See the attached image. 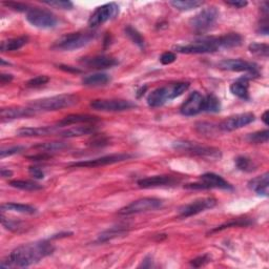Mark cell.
I'll use <instances>...</instances> for the list:
<instances>
[{"label": "cell", "mask_w": 269, "mask_h": 269, "mask_svg": "<svg viewBox=\"0 0 269 269\" xmlns=\"http://www.w3.org/2000/svg\"><path fill=\"white\" fill-rule=\"evenodd\" d=\"M54 246L47 241L34 242L24 244L15 248L11 252L8 258L1 261L0 267L11 268V267H29L33 264L38 263L39 261L44 259L54 251Z\"/></svg>", "instance_id": "6da1fadb"}, {"label": "cell", "mask_w": 269, "mask_h": 269, "mask_svg": "<svg viewBox=\"0 0 269 269\" xmlns=\"http://www.w3.org/2000/svg\"><path fill=\"white\" fill-rule=\"evenodd\" d=\"M96 34L93 32H77L59 38L52 49L57 51H74L81 49L94 40Z\"/></svg>", "instance_id": "7a4b0ae2"}, {"label": "cell", "mask_w": 269, "mask_h": 269, "mask_svg": "<svg viewBox=\"0 0 269 269\" xmlns=\"http://www.w3.org/2000/svg\"><path fill=\"white\" fill-rule=\"evenodd\" d=\"M79 100L76 95L72 94H64V95H58L53 97L43 98V99L35 100L34 102L31 103V108L37 110H58L62 108H67L72 106H74Z\"/></svg>", "instance_id": "3957f363"}, {"label": "cell", "mask_w": 269, "mask_h": 269, "mask_svg": "<svg viewBox=\"0 0 269 269\" xmlns=\"http://www.w3.org/2000/svg\"><path fill=\"white\" fill-rule=\"evenodd\" d=\"M222 49L219 37L205 38L199 41H195L185 45H177L174 50L182 54H206L214 53Z\"/></svg>", "instance_id": "277c9868"}, {"label": "cell", "mask_w": 269, "mask_h": 269, "mask_svg": "<svg viewBox=\"0 0 269 269\" xmlns=\"http://www.w3.org/2000/svg\"><path fill=\"white\" fill-rule=\"evenodd\" d=\"M219 10L215 6L203 9L189 20V25L196 33L201 34L211 30L219 18Z\"/></svg>", "instance_id": "5b68a950"}, {"label": "cell", "mask_w": 269, "mask_h": 269, "mask_svg": "<svg viewBox=\"0 0 269 269\" xmlns=\"http://www.w3.org/2000/svg\"><path fill=\"white\" fill-rule=\"evenodd\" d=\"M173 146L176 150H179V152L203 157V158L215 159V158H220V156H221V153L219 149L214 148V147L203 146V145H200V144H197L195 142L176 141V142H174Z\"/></svg>", "instance_id": "8992f818"}, {"label": "cell", "mask_w": 269, "mask_h": 269, "mask_svg": "<svg viewBox=\"0 0 269 269\" xmlns=\"http://www.w3.org/2000/svg\"><path fill=\"white\" fill-rule=\"evenodd\" d=\"M27 20L33 27L43 30L53 29L58 23L57 18L53 13L39 8H31L27 12Z\"/></svg>", "instance_id": "52a82bcc"}, {"label": "cell", "mask_w": 269, "mask_h": 269, "mask_svg": "<svg viewBox=\"0 0 269 269\" xmlns=\"http://www.w3.org/2000/svg\"><path fill=\"white\" fill-rule=\"evenodd\" d=\"M200 183H193V184H186L184 188L187 189H209V188H219L225 190H233V187L221 176L214 173H206L200 177Z\"/></svg>", "instance_id": "ba28073f"}, {"label": "cell", "mask_w": 269, "mask_h": 269, "mask_svg": "<svg viewBox=\"0 0 269 269\" xmlns=\"http://www.w3.org/2000/svg\"><path fill=\"white\" fill-rule=\"evenodd\" d=\"M163 205V201L157 198H142L136 200L126 205V207L121 208L119 211V215H129L135 214H141L146 212L156 211Z\"/></svg>", "instance_id": "9c48e42d"}, {"label": "cell", "mask_w": 269, "mask_h": 269, "mask_svg": "<svg viewBox=\"0 0 269 269\" xmlns=\"http://www.w3.org/2000/svg\"><path fill=\"white\" fill-rule=\"evenodd\" d=\"M119 14V5L115 2H109L97 8L89 19V25L90 28H96L98 25L106 23L114 19Z\"/></svg>", "instance_id": "30bf717a"}, {"label": "cell", "mask_w": 269, "mask_h": 269, "mask_svg": "<svg viewBox=\"0 0 269 269\" xmlns=\"http://www.w3.org/2000/svg\"><path fill=\"white\" fill-rule=\"evenodd\" d=\"M132 155L129 154H115V155H108L101 157V158L91 159L87 161L81 162H74L69 164L70 167H98V166H104L108 165V164H114L118 162H122L132 158Z\"/></svg>", "instance_id": "8fae6325"}, {"label": "cell", "mask_w": 269, "mask_h": 269, "mask_svg": "<svg viewBox=\"0 0 269 269\" xmlns=\"http://www.w3.org/2000/svg\"><path fill=\"white\" fill-rule=\"evenodd\" d=\"M136 107V104L122 99H98L90 102V108L101 111H122Z\"/></svg>", "instance_id": "7c38bea8"}, {"label": "cell", "mask_w": 269, "mask_h": 269, "mask_svg": "<svg viewBox=\"0 0 269 269\" xmlns=\"http://www.w3.org/2000/svg\"><path fill=\"white\" fill-rule=\"evenodd\" d=\"M218 65L221 70L224 71L244 72V73H249L252 76L259 75V69L257 64L242 60V59H225V60H222Z\"/></svg>", "instance_id": "4fadbf2b"}, {"label": "cell", "mask_w": 269, "mask_h": 269, "mask_svg": "<svg viewBox=\"0 0 269 269\" xmlns=\"http://www.w3.org/2000/svg\"><path fill=\"white\" fill-rule=\"evenodd\" d=\"M216 204V200L214 198H204L196 200L189 204H186L179 208V215L182 218L196 215L200 213L205 212L206 209H211Z\"/></svg>", "instance_id": "5bb4252c"}, {"label": "cell", "mask_w": 269, "mask_h": 269, "mask_svg": "<svg viewBox=\"0 0 269 269\" xmlns=\"http://www.w3.org/2000/svg\"><path fill=\"white\" fill-rule=\"evenodd\" d=\"M203 108H204V96L199 91H193L181 106L180 113L183 116L192 117L200 114Z\"/></svg>", "instance_id": "9a60e30c"}, {"label": "cell", "mask_w": 269, "mask_h": 269, "mask_svg": "<svg viewBox=\"0 0 269 269\" xmlns=\"http://www.w3.org/2000/svg\"><path fill=\"white\" fill-rule=\"evenodd\" d=\"M254 115L252 113H244L227 118L224 121H222L219 126V128L224 130V132H233V130L244 127L248 124L254 121Z\"/></svg>", "instance_id": "2e32d148"}, {"label": "cell", "mask_w": 269, "mask_h": 269, "mask_svg": "<svg viewBox=\"0 0 269 269\" xmlns=\"http://www.w3.org/2000/svg\"><path fill=\"white\" fill-rule=\"evenodd\" d=\"M81 64L85 65V67L90 69H97V70H103V69H109L117 65L118 60L114 57L110 56H95L90 58H83V60L80 61Z\"/></svg>", "instance_id": "e0dca14e"}, {"label": "cell", "mask_w": 269, "mask_h": 269, "mask_svg": "<svg viewBox=\"0 0 269 269\" xmlns=\"http://www.w3.org/2000/svg\"><path fill=\"white\" fill-rule=\"evenodd\" d=\"M178 183V180L172 176H153L143 178L138 181V185L142 188H154L159 186L174 185Z\"/></svg>", "instance_id": "ac0fdd59"}, {"label": "cell", "mask_w": 269, "mask_h": 269, "mask_svg": "<svg viewBox=\"0 0 269 269\" xmlns=\"http://www.w3.org/2000/svg\"><path fill=\"white\" fill-rule=\"evenodd\" d=\"M36 114V110L32 108H2L0 111V116H1L2 121L5 120H14V119H21V118H28L31 116H34Z\"/></svg>", "instance_id": "d6986e66"}, {"label": "cell", "mask_w": 269, "mask_h": 269, "mask_svg": "<svg viewBox=\"0 0 269 269\" xmlns=\"http://www.w3.org/2000/svg\"><path fill=\"white\" fill-rule=\"evenodd\" d=\"M59 130L56 126H38V127H22L17 130L19 137H39L57 135Z\"/></svg>", "instance_id": "ffe728a7"}, {"label": "cell", "mask_w": 269, "mask_h": 269, "mask_svg": "<svg viewBox=\"0 0 269 269\" xmlns=\"http://www.w3.org/2000/svg\"><path fill=\"white\" fill-rule=\"evenodd\" d=\"M99 121V118L91 116V115H81V114H74V115H69L64 117L57 123L58 126H73V124H91Z\"/></svg>", "instance_id": "44dd1931"}, {"label": "cell", "mask_w": 269, "mask_h": 269, "mask_svg": "<svg viewBox=\"0 0 269 269\" xmlns=\"http://www.w3.org/2000/svg\"><path fill=\"white\" fill-rule=\"evenodd\" d=\"M97 130V126H95L94 124H85V126H73L67 128L64 130H61V132H58L59 137H64V138H75V137H81L85 135H90L94 134Z\"/></svg>", "instance_id": "7402d4cb"}, {"label": "cell", "mask_w": 269, "mask_h": 269, "mask_svg": "<svg viewBox=\"0 0 269 269\" xmlns=\"http://www.w3.org/2000/svg\"><path fill=\"white\" fill-rule=\"evenodd\" d=\"M269 174L265 173L261 176L255 177L252 180L248 182V187L259 196H268L269 187Z\"/></svg>", "instance_id": "603a6c76"}, {"label": "cell", "mask_w": 269, "mask_h": 269, "mask_svg": "<svg viewBox=\"0 0 269 269\" xmlns=\"http://www.w3.org/2000/svg\"><path fill=\"white\" fill-rule=\"evenodd\" d=\"M167 101H169L167 85L156 89L147 97V104L152 108H159Z\"/></svg>", "instance_id": "cb8c5ba5"}, {"label": "cell", "mask_w": 269, "mask_h": 269, "mask_svg": "<svg viewBox=\"0 0 269 269\" xmlns=\"http://www.w3.org/2000/svg\"><path fill=\"white\" fill-rule=\"evenodd\" d=\"M110 81V78L108 74L96 73L89 76H85L82 79V84L85 87H102Z\"/></svg>", "instance_id": "d4e9b609"}, {"label": "cell", "mask_w": 269, "mask_h": 269, "mask_svg": "<svg viewBox=\"0 0 269 269\" xmlns=\"http://www.w3.org/2000/svg\"><path fill=\"white\" fill-rule=\"evenodd\" d=\"M1 212H13L19 214L34 215L37 209L28 204H21V203H4L1 205Z\"/></svg>", "instance_id": "484cf974"}, {"label": "cell", "mask_w": 269, "mask_h": 269, "mask_svg": "<svg viewBox=\"0 0 269 269\" xmlns=\"http://www.w3.org/2000/svg\"><path fill=\"white\" fill-rule=\"evenodd\" d=\"M29 38L22 36V37H18V38H12L8 39V40H4L1 42V45H0V50L1 52H13V51H17L19 49H21L24 47L25 44L28 43Z\"/></svg>", "instance_id": "4316f807"}, {"label": "cell", "mask_w": 269, "mask_h": 269, "mask_svg": "<svg viewBox=\"0 0 269 269\" xmlns=\"http://www.w3.org/2000/svg\"><path fill=\"white\" fill-rule=\"evenodd\" d=\"M220 38V43L222 49H232L241 45L243 38L237 33H229V34L223 35Z\"/></svg>", "instance_id": "83f0119b"}, {"label": "cell", "mask_w": 269, "mask_h": 269, "mask_svg": "<svg viewBox=\"0 0 269 269\" xmlns=\"http://www.w3.org/2000/svg\"><path fill=\"white\" fill-rule=\"evenodd\" d=\"M124 233H126V228L123 226H114L108 231L103 232L102 233L99 234V237L97 239V242L103 243V242H108L111 239H115L119 235H123Z\"/></svg>", "instance_id": "f1b7e54d"}, {"label": "cell", "mask_w": 269, "mask_h": 269, "mask_svg": "<svg viewBox=\"0 0 269 269\" xmlns=\"http://www.w3.org/2000/svg\"><path fill=\"white\" fill-rule=\"evenodd\" d=\"M231 91L232 94L237 96L241 99H248L249 98V93H248V83L246 79H241L237 82H233L231 85Z\"/></svg>", "instance_id": "f546056e"}, {"label": "cell", "mask_w": 269, "mask_h": 269, "mask_svg": "<svg viewBox=\"0 0 269 269\" xmlns=\"http://www.w3.org/2000/svg\"><path fill=\"white\" fill-rule=\"evenodd\" d=\"M10 185L12 187L25 190V192H37V190L42 189V185L30 180H13L10 182Z\"/></svg>", "instance_id": "4dcf8cb0"}, {"label": "cell", "mask_w": 269, "mask_h": 269, "mask_svg": "<svg viewBox=\"0 0 269 269\" xmlns=\"http://www.w3.org/2000/svg\"><path fill=\"white\" fill-rule=\"evenodd\" d=\"M169 4L179 11H190L199 8L203 4V1H199V0H174V1H170Z\"/></svg>", "instance_id": "1f68e13d"}, {"label": "cell", "mask_w": 269, "mask_h": 269, "mask_svg": "<svg viewBox=\"0 0 269 269\" xmlns=\"http://www.w3.org/2000/svg\"><path fill=\"white\" fill-rule=\"evenodd\" d=\"M221 109V102L218 97L214 94H209L204 97V108L203 111L207 113H218Z\"/></svg>", "instance_id": "d6a6232c"}, {"label": "cell", "mask_w": 269, "mask_h": 269, "mask_svg": "<svg viewBox=\"0 0 269 269\" xmlns=\"http://www.w3.org/2000/svg\"><path fill=\"white\" fill-rule=\"evenodd\" d=\"M36 149L43 150V153H53V152H59V150H62L68 148L69 145L65 142H48V143H40L38 145L33 146Z\"/></svg>", "instance_id": "836d02e7"}, {"label": "cell", "mask_w": 269, "mask_h": 269, "mask_svg": "<svg viewBox=\"0 0 269 269\" xmlns=\"http://www.w3.org/2000/svg\"><path fill=\"white\" fill-rule=\"evenodd\" d=\"M188 88H189V83L187 82H178V83H173L167 85L169 100L176 99L177 97L181 96L183 93H185V91L188 90Z\"/></svg>", "instance_id": "e575fe53"}, {"label": "cell", "mask_w": 269, "mask_h": 269, "mask_svg": "<svg viewBox=\"0 0 269 269\" xmlns=\"http://www.w3.org/2000/svg\"><path fill=\"white\" fill-rule=\"evenodd\" d=\"M235 166H237L238 169L242 170V172L251 173L257 168V164H255L251 159L247 158V157L240 156L235 159Z\"/></svg>", "instance_id": "d590c367"}, {"label": "cell", "mask_w": 269, "mask_h": 269, "mask_svg": "<svg viewBox=\"0 0 269 269\" xmlns=\"http://www.w3.org/2000/svg\"><path fill=\"white\" fill-rule=\"evenodd\" d=\"M126 36L132 40L136 45H138L140 49H144L145 48V40H144V38L142 37V35L140 34L139 32H138L135 28H133L132 25H127L126 28Z\"/></svg>", "instance_id": "8d00e7d4"}, {"label": "cell", "mask_w": 269, "mask_h": 269, "mask_svg": "<svg viewBox=\"0 0 269 269\" xmlns=\"http://www.w3.org/2000/svg\"><path fill=\"white\" fill-rule=\"evenodd\" d=\"M269 139V132L267 129L260 130V132H255L252 134H249L246 137V140L249 143L260 144V143H266Z\"/></svg>", "instance_id": "74e56055"}, {"label": "cell", "mask_w": 269, "mask_h": 269, "mask_svg": "<svg viewBox=\"0 0 269 269\" xmlns=\"http://www.w3.org/2000/svg\"><path fill=\"white\" fill-rule=\"evenodd\" d=\"M249 51H251V53L257 55V56H261L267 58L268 57V53H269V47L268 44L266 43H258V42H253L251 45H249Z\"/></svg>", "instance_id": "f35d334b"}, {"label": "cell", "mask_w": 269, "mask_h": 269, "mask_svg": "<svg viewBox=\"0 0 269 269\" xmlns=\"http://www.w3.org/2000/svg\"><path fill=\"white\" fill-rule=\"evenodd\" d=\"M44 4L55 9H60V10H72L73 9V2L71 1H64V0H51V1H43Z\"/></svg>", "instance_id": "ab89813d"}, {"label": "cell", "mask_w": 269, "mask_h": 269, "mask_svg": "<svg viewBox=\"0 0 269 269\" xmlns=\"http://www.w3.org/2000/svg\"><path fill=\"white\" fill-rule=\"evenodd\" d=\"M25 149L24 146L21 145H17V146H11V147H3L0 150V157L1 158H5V157H10L13 155H17L22 153L23 150Z\"/></svg>", "instance_id": "60d3db41"}, {"label": "cell", "mask_w": 269, "mask_h": 269, "mask_svg": "<svg viewBox=\"0 0 269 269\" xmlns=\"http://www.w3.org/2000/svg\"><path fill=\"white\" fill-rule=\"evenodd\" d=\"M1 223L4 228L9 229V231L11 232H18L19 229L21 228V223L20 222H17L15 220H12V219H6L3 216V215H1Z\"/></svg>", "instance_id": "b9f144b4"}, {"label": "cell", "mask_w": 269, "mask_h": 269, "mask_svg": "<svg viewBox=\"0 0 269 269\" xmlns=\"http://www.w3.org/2000/svg\"><path fill=\"white\" fill-rule=\"evenodd\" d=\"M251 221H249L248 219H238L235 221H233V222H229V223H226V224L224 225H221L220 227L214 229V232H219V231H222V229H225V228H228V227H233V226H247V225H251Z\"/></svg>", "instance_id": "7bdbcfd3"}, {"label": "cell", "mask_w": 269, "mask_h": 269, "mask_svg": "<svg viewBox=\"0 0 269 269\" xmlns=\"http://www.w3.org/2000/svg\"><path fill=\"white\" fill-rule=\"evenodd\" d=\"M50 80V78L48 76H37L35 78H33L30 81H28L27 85L29 88H39L42 87V85L47 84Z\"/></svg>", "instance_id": "ee69618b"}, {"label": "cell", "mask_w": 269, "mask_h": 269, "mask_svg": "<svg viewBox=\"0 0 269 269\" xmlns=\"http://www.w3.org/2000/svg\"><path fill=\"white\" fill-rule=\"evenodd\" d=\"M3 4L5 6H8V8L17 12H28L31 9L27 4L20 3V2H4Z\"/></svg>", "instance_id": "f6af8a7d"}, {"label": "cell", "mask_w": 269, "mask_h": 269, "mask_svg": "<svg viewBox=\"0 0 269 269\" xmlns=\"http://www.w3.org/2000/svg\"><path fill=\"white\" fill-rule=\"evenodd\" d=\"M177 59V56L175 53H173V52H165V53H163L160 57V61L162 64L164 65H167V64H170L176 61Z\"/></svg>", "instance_id": "bcb514c9"}, {"label": "cell", "mask_w": 269, "mask_h": 269, "mask_svg": "<svg viewBox=\"0 0 269 269\" xmlns=\"http://www.w3.org/2000/svg\"><path fill=\"white\" fill-rule=\"evenodd\" d=\"M197 129H198L201 134H205V135L215 133V126L211 123H204V122L200 123L198 124V126H197Z\"/></svg>", "instance_id": "7dc6e473"}, {"label": "cell", "mask_w": 269, "mask_h": 269, "mask_svg": "<svg viewBox=\"0 0 269 269\" xmlns=\"http://www.w3.org/2000/svg\"><path fill=\"white\" fill-rule=\"evenodd\" d=\"M208 261H209V258L207 257V255H201V257L196 258L195 260L190 262V264H192V266H194V267H201L203 265H205L206 263H208Z\"/></svg>", "instance_id": "c3c4849f"}, {"label": "cell", "mask_w": 269, "mask_h": 269, "mask_svg": "<svg viewBox=\"0 0 269 269\" xmlns=\"http://www.w3.org/2000/svg\"><path fill=\"white\" fill-rule=\"evenodd\" d=\"M29 173L32 177H34L35 179H43L44 178V174L40 168L38 167H30L29 168Z\"/></svg>", "instance_id": "681fc988"}, {"label": "cell", "mask_w": 269, "mask_h": 269, "mask_svg": "<svg viewBox=\"0 0 269 269\" xmlns=\"http://www.w3.org/2000/svg\"><path fill=\"white\" fill-rule=\"evenodd\" d=\"M226 4L232 5L235 9H242L248 4L247 1H243V0H233V1H226Z\"/></svg>", "instance_id": "f907efd6"}, {"label": "cell", "mask_w": 269, "mask_h": 269, "mask_svg": "<svg viewBox=\"0 0 269 269\" xmlns=\"http://www.w3.org/2000/svg\"><path fill=\"white\" fill-rule=\"evenodd\" d=\"M59 68L65 72H70V73H80V70H78L73 67H69V65H59Z\"/></svg>", "instance_id": "816d5d0a"}, {"label": "cell", "mask_w": 269, "mask_h": 269, "mask_svg": "<svg viewBox=\"0 0 269 269\" xmlns=\"http://www.w3.org/2000/svg\"><path fill=\"white\" fill-rule=\"evenodd\" d=\"M0 80H1L2 84L9 83L13 80V76L11 74H1V76H0Z\"/></svg>", "instance_id": "f5cc1de1"}, {"label": "cell", "mask_w": 269, "mask_h": 269, "mask_svg": "<svg viewBox=\"0 0 269 269\" xmlns=\"http://www.w3.org/2000/svg\"><path fill=\"white\" fill-rule=\"evenodd\" d=\"M12 175H13V173L11 172V170L1 168V177H3V178H9V177H12Z\"/></svg>", "instance_id": "db71d44e"}, {"label": "cell", "mask_w": 269, "mask_h": 269, "mask_svg": "<svg viewBox=\"0 0 269 269\" xmlns=\"http://www.w3.org/2000/svg\"><path fill=\"white\" fill-rule=\"evenodd\" d=\"M268 110H266L265 113L263 114V116H262V120H263V122L266 124V126H268Z\"/></svg>", "instance_id": "11a10c76"}]
</instances>
